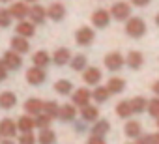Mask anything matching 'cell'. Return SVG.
I'll use <instances>...</instances> for the list:
<instances>
[{
  "label": "cell",
  "instance_id": "cell-49",
  "mask_svg": "<svg viewBox=\"0 0 159 144\" xmlns=\"http://www.w3.org/2000/svg\"><path fill=\"white\" fill-rule=\"evenodd\" d=\"M157 129H159V118H157Z\"/></svg>",
  "mask_w": 159,
  "mask_h": 144
},
{
  "label": "cell",
  "instance_id": "cell-47",
  "mask_svg": "<svg viewBox=\"0 0 159 144\" xmlns=\"http://www.w3.org/2000/svg\"><path fill=\"white\" fill-rule=\"evenodd\" d=\"M155 25H157V26H159V13H157V15H155Z\"/></svg>",
  "mask_w": 159,
  "mask_h": 144
},
{
  "label": "cell",
  "instance_id": "cell-13",
  "mask_svg": "<svg viewBox=\"0 0 159 144\" xmlns=\"http://www.w3.org/2000/svg\"><path fill=\"white\" fill-rule=\"evenodd\" d=\"M92 23H94L96 28H105V26H109V23H111V11H107V10H98V11H94V13H92Z\"/></svg>",
  "mask_w": 159,
  "mask_h": 144
},
{
  "label": "cell",
  "instance_id": "cell-28",
  "mask_svg": "<svg viewBox=\"0 0 159 144\" xmlns=\"http://www.w3.org/2000/svg\"><path fill=\"white\" fill-rule=\"evenodd\" d=\"M54 92L60 96H69V94H73V84L66 79H60L54 83Z\"/></svg>",
  "mask_w": 159,
  "mask_h": 144
},
{
  "label": "cell",
  "instance_id": "cell-5",
  "mask_svg": "<svg viewBox=\"0 0 159 144\" xmlns=\"http://www.w3.org/2000/svg\"><path fill=\"white\" fill-rule=\"evenodd\" d=\"M94 38H96V32H94V28H90V26H81V28L75 32V41H77V45H83V47L90 45V43L94 41Z\"/></svg>",
  "mask_w": 159,
  "mask_h": 144
},
{
  "label": "cell",
  "instance_id": "cell-11",
  "mask_svg": "<svg viewBox=\"0 0 159 144\" xmlns=\"http://www.w3.org/2000/svg\"><path fill=\"white\" fill-rule=\"evenodd\" d=\"M28 17H30V21H32L34 25H43L45 19H47V8H43V6H39V4L36 2V4L30 6Z\"/></svg>",
  "mask_w": 159,
  "mask_h": 144
},
{
  "label": "cell",
  "instance_id": "cell-40",
  "mask_svg": "<svg viewBox=\"0 0 159 144\" xmlns=\"http://www.w3.org/2000/svg\"><path fill=\"white\" fill-rule=\"evenodd\" d=\"M6 77H8V67H6V64L2 60H0V83L6 81Z\"/></svg>",
  "mask_w": 159,
  "mask_h": 144
},
{
  "label": "cell",
  "instance_id": "cell-1",
  "mask_svg": "<svg viewBox=\"0 0 159 144\" xmlns=\"http://www.w3.org/2000/svg\"><path fill=\"white\" fill-rule=\"evenodd\" d=\"M125 34L133 39H139L146 34V23L140 17H129L125 23Z\"/></svg>",
  "mask_w": 159,
  "mask_h": 144
},
{
  "label": "cell",
  "instance_id": "cell-39",
  "mask_svg": "<svg viewBox=\"0 0 159 144\" xmlns=\"http://www.w3.org/2000/svg\"><path fill=\"white\" fill-rule=\"evenodd\" d=\"M86 144H107V142H105V137H99V135H92V137L86 140Z\"/></svg>",
  "mask_w": 159,
  "mask_h": 144
},
{
  "label": "cell",
  "instance_id": "cell-38",
  "mask_svg": "<svg viewBox=\"0 0 159 144\" xmlns=\"http://www.w3.org/2000/svg\"><path fill=\"white\" fill-rule=\"evenodd\" d=\"M137 144H153V135H140L137 138Z\"/></svg>",
  "mask_w": 159,
  "mask_h": 144
},
{
  "label": "cell",
  "instance_id": "cell-19",
  "mask_svg": "<svg viewBox=\"0 0 159 144\" xmlns=\"http://www.w3.org/2000/svg\"><path fill=\"white\" fill-rule=\"evenodd\" d=\"M75 116H77V109H75V105L71 103V105H60V112H58V120H62V122H73L75 120Z\"/></svg>",
  "mask_w": 159,
  "mask_h": 144
},
{
  "label": "cell",
  "instance_id": "cell-24",
  "mask_svg": "<svg viewBox=\"0 0 159 144\" xmlns=\"http://www.w3.org/2000/svg\"><path fill=\"white\" fill-rule=\"evenodd\" d=\"M17 105V96L13 92H2L0 94V109L10 110Z\"/></svg>",
  "mask_w": 159,
  "mask_h": 144
},
{
  "label": "cell",
  "instance_id": "cell-3",
  "mask_svg": "<svg viewBox=\"0 0 159 144\" xmlns=\"http://www.w3.org/2000/svg\"><path fill=\"white\" fill-rule=\"evenodd\" d=\"M111 17L116 21H127L131 17V6L127 2H116L111 8Z\"/></svg>",
  "mask_w": 159,
  "mask_h": 144
},
{
  "label": "cell",
  "instance_id": "cell-37",
  "mask_svg": "<svg viewBox=\"0 0 159 144\" xmlns=\"http://www.w3.org/2000/svg\"><path fill=\"white\" fill-rule=\"evenodd\" d=\"M17 142H19V144H36V142H38V138H36V135L30 131V133H21Z\"/></svg>",
  "mask_w": 159,
  "mask_h": 144
},
{
  "label": "cell",
  "instance_id": "cell-20",
  "mask_svg": "<svg viewBox=\"0 0 159 144\" xmlns=\"http://www.w3.org/2000/svg\"><path fill=\"white\" fill-rule=\"evenodd\" d=\"M17 127H19V133H30L36 129V122H34V116L30 114H25L17 120Z\"/></svg>",
  "mask_w": 159,
  "mask_h": 144
},
{
  "label": "cell",
  "instance_id": "cell-45",
  "mask_svg": "<svg viewBox=\"0 0 159 144\" xmlns=\"http://www.w3.org/2000/svg\"><path fill=\"white\" fill-rule=\"evenodd\" d=\"M153 144H159V133L153 135Z\"/></svg>",
  "mask_w": 159,
  "mask_h": 144
},
{
  "label": "cell",
  "instance_id": "cell-21",
  "mask_svg": "<svg viewBox=\"0 0 159 144\" xmlns=\"http://www.w3.org/2000/svg\"><path fill=\"white\" fill-rule=\"evenodd\" d=\"M124 133H125L127 138H139L142 135V125L137 120H129L125 124V127H124Z\"/></svg>",
  "mask_w": 159,
  "mask_h": 144
},
{
  "label": "cell",
  "instance_id": "cell-22",
  "mask_svg": "<svg viewBox=\"0 0 159 144\" xmlns=\"http://www.w3.org/2000/svg\"><path fill=\"white\" fill-rule=\"evenodd\" d=\"M125 64H127V67H131V69H140L142 64H144L142 52H139V51H131V52H127Z\"/></svg>",
  "mask_w": 159,
  "mask_h": 144
},
{
  "label": "cell",
  "instance_id": "cell-8",
  "mask_svg": "<svg viewBox=\"0 0 159 144\" xmlns=\"http://www.w3.org/2000/svg\"><path fill=\"white\" fill-rule=\"evenodd\" d=\"M2 62L6 64V67H8V69H13V71H15V69H19V67L23 65V56L11 49V51H6V52H4Z\"/></svg>",
  "mask_w": 159,
  "mask_h": 144
},
{
  "label": "cell",
  "instance_id": "cell-14",
  "mask_svg": "<svg viewBox=\"0 0 159 144\" xmlns=\"http://www.w3.org/2000/svg\"><path fill=\"white\" fill-rule=\"evenodd\" d=\"M67 62H71V51L66 47H60L52 52V64L54 65H67Z\"/></svg>",
  "mask_w": 159,
  "mask_h": 144
},
{
  "label": "cell",
  "instance_id": "cell-23",
  "mask_svg": "<svg viewBox=\"0 0 159 144\" xmlns=\"http://www.w3.org/2000/svg\"><path fill=\"white\" fill-rule=\"evenodd\" d=\"M81 118L84 120V122H96V120H99V110H98V105H86V107H83L81 109Z\"/></svg>",
  "mask_w": 159,
  "mask_h": 144
},
{
  "label": "cell",
  "instance_id": "cell-30",
  "mask_svg": "<svg viewBox=\"0 0 159 144\" xmlns=\"http://www.w3.org/2000/svg\"><path fill=\"white\" fill-rule=\"evenodd\" d=\"M86 64H88V60H86L84 54H77V56H73L71 62H69V65H71L73 71H84V69L88 67Z\"/></svg>",
  "mask_w": 159,
  "mask_h": 144
},
{
  "label": "cell",
  "instance_id": "cell-26",
  "mask_svg": "<svg viewBox=\"0 0 159 144\" xmlns=\"http://www.w3.org/2000/svg\"><path fill=\"white\" fill-rule=\"evenodd\" d=\"M107 88L111 94H122L125 90V81L120 79V77H111L109 83H107Z\"/></svg>",
  "mask_w": 159,
  "mask_h": 144
},
{
  "label": "cell",
  "instance_id": "cell-12",
  "mask_svg": "<svg viewBox=\"0 0 159 144\" xmlns=\"http://www.w3.org/2000/svg\"><path fill=\"white\" fill-rule=\"evenodd\" d=\"M101 71L98 69V67H86L84 71H83V79H84V83L88 84V86H98L99 84V81H101Z\"/></svg>",
  "mask_w": 159,
  "mask_h": 144
},
{
  "label": "cell",
  "instance_id": "cell-32",
  "mask_svg": "<svg viewBox=\"0 0 159 144\" xmlns=\"http://www.w3.org/2000/svg\"><path fill=\"white\" fill-rule=\"evenodd\" d=\"M116 114H118V118L127 120V118L133 114V110H131V103H129V101H120V103L116 105Z\"/></svg>",
  "mask_w": 159,
  "mask_h": 144
},
{
  "label": "cell",
  "instance_id": "cell-15",
  "mask_svg": "<svg viewBox=\"0 0 159 144\" xmlns=\"http://www.w3.org/2000/svg\"><path fill=\"white\" fill-rule=\"evenodd\" d=\"M15 32L17 36H23V38H32L36 34V25L32 21H19V25L15 26Z\"/></svg>",
  "mask_w": 159,
  "mask_h": 144
},
{
  "label": "cell",
  "instance_id": "cell-36",
  "mask_svg": "<svg viewBox=\"0 0 159 144\" xmlns=\"http://www.w3.org/2000/svg\"><path fill=\"white\" fill-rule=\"evenodd\" d=\"M11 21H13V17H11L10 10H2V8H0V28H8L11 25Z\"/></svg>",
  "mask_w": 159,
  "mask_h": 144
},
{
  "label": "cell",
  "instance_id": "cell-18",
  "mask_svg": "<svg viewBox=\"0 0 159 144\" xmlns=\"http://www.w3.org/2000/svg\"><path fill=\"white\" fill-rule=\"evenodd\" d=\"M51 62H52V56H51L47 51H38V52L32 54V64L38 65V67H43V69H45Z\"/></svg>",
  "mask_w": 159,
  "mask_h": 144
},
{
  "label": "cell",
  "instance_id": "cell-27",
  "mask_svg": "<svg viewBox=\"0 0 159 144\" xmlns=\"http://www.w3.org/2000/svg\"><path fill=\"white\" fill-rule=\"evenodd\" d=\"M56 142V133L52 129H39L38 135V144H54Z\"/></svg>",
  "mask_w": 159,
  "mask_h": 144
},
{
  "label": "cell",
  "instance_id": "cell-2",
  "mask_svg": "<svg viewBox=\"0 0 159 144\" xmlns=\"http://www.w3.org/2000/svg\"><path fill=\"white\" fill-rule=\"evenodd\" d=\"M45 81H47V73H45L43 67L34 65V67H28V69H26V83H28V84L39 86V84H43Z\"/></svg>",
  "mask_w": 159,
  "mask_h": 144
},
{
  "label": "cell",
  "instance_id": "cell-29",
  "mask_svg": "<svg viewBox=\"0 0 159 144\" xmlns=\"http://www.w3.org/2000/svg\"><path fill=\"white\" fill-rule=\"evenodd\" d=\"M111 97V92H109V88L107 86H96V90L92 92V99L96 101V103H105L107 99Z\"/></svg>",
  "mask_w": 159,
  "mask_h": 144
},
{
  "label": "cell",
  "instance_id": "cell-34",
  "mask_svg": "<svg viewBox=\"0 0 159 144\" xmlns=\"http://www.w3.org/2000/svg\"><path fill=\"white\" fill-rule=\"evenodd\" d=\"M34 122H36V127H38V129H47V127H51L52 118L47 116L45 112H39L38 116H34Z\"/></svg>",
  "mask_w": 159,
  "mask_h": 144
},
{
  "label": "cell",
  "instance_id": "cell-9",
  "mask_svg": "<svg viewBox=\"0 0 159 144\" xmlns=\"http://www.w3.org/2000/svg\"><path fill=\"white\" fill-rule=\"evenodd\" d=\"M10 13H11V17L13 19H17V21H23L25 17H28V13H30V6H28V2H13L11 4V8H10Z\"/></svg>",
  "mask_w": 159,
  "mask_h": 144
},
{
  "label": "cell",
  "instance_id": "cell-31",
  "mask_svg": "<svg viewBox=\"0 0 159 144\" xmlns=\"http://www.w3.org/2000/svg\"><path fill=\"white\" fill-rule=\"evenodd\" d=\"M129 103H131V110H133V114H142V112L148 109V101H146L144 97H140V96H139V97H133Z\"/></svg>",
  "mask_w": 159,
  "mask_h": 144
},
{
  "label": "cell",
  "instance_id": "cell-6",
  "mask_svg": "<svg viewBox=\"0 0 159 144\" xmlns=\"http://www.w3.org/2000/svg\"><path fill=\"white\" fill-rule=\"evenodd\" d=\"M105 67L109 69V71H120L122 67H124V64H125V58L120 54V52H109L107 56H105Z\"/></svg>",
  "mask_w": 159,
  "mask_h": 144
},
{
  "label": "cell",
  "instance_id": "cell-48",
  "mask_svg": "<svg viewBox=\"0 0 159 144\" xmlns=\"http://www.w3.org/2000/svg\"><path fill=\"white\" fill-rule=\"evenodd\" d=\"M0 2H11V0H0Z\"/></svg>",
  "mask_w": 159,
  "mask_h": 144
},
{
  "label": "cell",
  "instance_id": "cell-44",
  "mask_svg": "<svg viewBox=\"0 0 159 144\" xmlns=\"http://www.w3.org/2000/svg\"><path fill=\"white\" fill-rule=\"evenodd\" d=\"M0 144H15L11 138H4V140H0Z\"/></svg>",
  "mask_w": 159,
  "mask_h": 144
},
{
  "label": "cell",
  "instance_id": "cell-16",
  "mask_svg": "<svg viewBox=\"0 0 159 144\" xmlns=\"http://www.w3.org/2000/svg\"><path fill=\"white\" fill-rule=\"evenodd\" d=\"M10 45H11V49H13L15 52H19V54H25V52L30 51V41H28V38H23V36L11 38Z\"/></svg>",
  "mask_w": 159,
  "mask_h": 144
},
{
  "label": "cell",
  "instance_id": "cell-41",
  "mask_svg": "<svg viewBox=\"0 0 159 144\" xmlns=\"http://www.w3.org/2000/svg\"><path fill=\"white\" fill-rule=\"evenodd\" d=\"M150 2H152V0H131V4L137 6V8H144V6H148Z\"/></svg>",
  "mask_w": 159,
  "mask_h": 144
},
{
  "label": "cell",
  "instance_id": "cell-25",
  "mask_svg": "<svg viewBox=\"0 0 159 144\" xmlns=\"http://www.w3.org/2000/svg\"><path fill=\"white\" fill-rule=\"evenodd\" d=\"M109 131H111V124H109V120L99 118V120H96V122H94V125H92V135L105 137Z\"/></svg>",
  "mask_w": 159,
  "mask_h": 144
},
{
  "label": "cell",
  "instance_id": "cell-33",
  "mask_svg": "<svg viewBox=\"0 0 159 144\" xmlns=\"http://www.w3.org/2000/svg\"><path fill=\"white\" fill-rule=\"evenodd\" d=\"M43 112L54 120V118H58V112H60V105H58L56 101H43Z\"/></svg>",
  "mask_w": 159,
  "mask_h": 144
},
{
  "label": "cell",
  "instance_id": "cell-17",
  "mask_svg": "<svg viewBox=\"0 0 159 144\" xmlns=\"http://www.w3.org/2000/svg\"><path fill=\"white\" fill-rule=\"evenodd\" d=\"M25 112L30 114V116H38L39 112H43V101L38 99V97L26 99V103H25Z\"/></svg>",
  "mask_w": 159,
  "mask_h": 144
},
{
  "label": "cell",
  "instance_id": "cell-42",
  "mask_svg": "<svg viewBox=\"0 0 159 144\" xmlns=\"http://www.w3.org/2000/svg\"><path fill=\"white\" fill-rule=\"evenodd\" d=\"M152 90H153V94L159 97V81H155V83L152 84Z\"/></svg>",
  "mask_w": 159,
  "mask_h": 144
},
{
  "label": "cell",
  "instance_id": "cell-7",
  "mask_svg": "<svg viewBox=\"0 0 159 144\" xmlns=\"http://www.w3.org/2000/svg\"><path fill=\"white\" fill-rule=\"evenodd\" d=\"M19 133V127H17V122H13L11 118H4L0 120V135L4 138H15Z\"/></svg>",
  "mask_w": 159,
  "mask_h": 144
},
{
  "label": "cell",
  "instance_id": "cell-10",
  "mask_svg": "<svg viewBox=\"0 0 159 144\" xmlns=\"http://www.w3.org/2000/svg\"><path fill=\"white\" fill-rule=\"evenodd\" d=\"M64 17H66V6L64 4L54 2L47 8V19H51L54 23H60V21H64Z\"/></svg>",
  "mask_w": 159,
  "mask_h": 144
},
{
  "label": "cell",
  "instance_id": "cell-50",
  "mask_svg": "<svg viewBox=\"0 0 159 144\" xmlns=\"http://www.w3.org/2000/svg\"><path fill=\"white\" fill-rule=\"evenodd\" d=\"M0 137H2V135H0Z\"/></svg>",
  "mask_w": 159,
  "mask_h": 144
},
{
  "label": "cell",
  "instance_id": "cell-43",
  "mask_svg": "<svg viewBox=\"0 0 159 144\" xmlns=\"http://www.w3.org/2000/svg\"><path fill=\"white\" fill-rule=\"evenodd\" d=\"M75 127H77V131H84V129H86V125H84V120H83V122H79Z\"/></svg>",
  "mask_w": 159,
  "mask_h": 144
},
{
  "label": "cell",
  "instance_id": "cell-35",
  "mask_svg": "<svg viewBox=\"0 0 159 144\" xmlns=\"http://www.w3.org/2000/svg\"><path fill=\"white\" fill-rule=\"evenodd\" d=\"M146 112L152 116V118H159V97H153L148 101V109Z\"/></svg>",
  "mask_w": 159,
  "mask_h": 144
},
{
  "label": "cell",
  "instance_id": "cell-46",
  "mask_svg": "<svg viewBox=\"0 0 159 144\" xmlns=\"http://www.w3.org/2000/svg\"><path fill=\"white\" fill-rule=\"evenodd\" d=\"M25 2H28V4H36L38 0H25Z\"/></svg>",
  "mask_w": 159,
  "mask_h": 144
},
{
  "label": "cell",
  "instance_id": "cell-4",
  "mask_svg": "<svg viewBox=\"0 0 159 144\" xmlns=\"http://www.w3.org/2000/svg\"><path fill=\"white\" fill-rule=\"evenodd\" d=\"M71 99H73V105L75 107H86V105H90V101H92V92L88 90V88H77V90H73V96H71Z\"/></svg>",
  "mask_w": 159,
  "mask_h": 144
}]
</instances>
